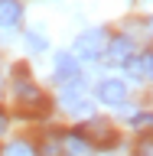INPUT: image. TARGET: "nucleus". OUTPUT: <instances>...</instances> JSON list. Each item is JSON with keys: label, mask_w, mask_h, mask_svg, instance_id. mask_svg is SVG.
<instances>
[{"label": "nucleus", "mask_w": 153, "mask_h": 156, "mask_svg": "<svg viewBox=\"0 0 153 156\" xmlns=\"http://www.w3.org/2000/svg\"><path fill=\"white\" fill-rule=\"evenodd\" d=\"M16 98H20L23 114H49V98L42 94L26 75H20V72H16Z\"/></svg>", "instance_id": "1"}, {"label": "nucleus", "mask_w": 153, "mask_h": 156, "mask_svg": "<svg viewBox=\"0 0 153 156\" xmlns=\"http://www.w3.org/2000/svg\"><path fill=\"white\" fill-rule=\"evenodd\" d=\"M72 49H75V55H82V58H98L101 49H104V33H101V29H85V33L75 39Z\"/></svg>", "instance_id": "2"}, {"label": "nucleus", "mask_w": 153, "mask_h": 156, "mask_svg": "<svg viewBox=\"0 0 153 156\" xmlns=\"http://www.w3.org/2000/svg\"><path fill=\"white\" fill-rule=\"evenodd\" d=\"M78 136L85 140V143H98V146H114L117 136L111 133V127L104 124V120H91V124H85L82 130H78Z\"/></svg>", "instance_id": "3"}, {"label": "nucleus", "mask_w": 153, "mask_h": 156, "mask_svg": "<svg viewBox=\"0 0 153 156\" xmlns=\"http://www.w3.org/2000/svg\"><path fill=\"white\" fill-rule=\"evenodd\" d=\"M124 98H127V85L121 78H104L98 85V101H104V104H124Z\"/></svg>", "instance_id": "4"}, {"label": "nucleus", "mask_w": 153, "mask_h": 156, "mask_svg": "<svg viewBox=\"0 0 153 156\" xmlns=\"http://www.w3.org/2000/svg\"><path fill=\"white\" fill-rule=\"evenodd\" d=\"M56 72L62 81H72V78H78V62L75 55H68V52H59L56 55Z\"/></svg>", "instance_id": "5"}, {"label": "nucleus", "mask_w": 153, "mask_h": 156, "mask_svg": "<svg viewBox=\"0 0 153 156\" xmlns=\"http://www.w3.org/2000/svg\"><path fill=\"white\" fill-rule=\"evenodd\" d=\"M23 16L20 0H0V26H16Z\"/></svg>", "instance_id": "6"}, {"label": "nucleus", "mask_w": 153, "mask_h": 156, "mask_svg": "<svg viewBox=\"0 0 153 156\" xmlns=\"http://www.w3.org/2000/svg\"><path fill=\"white\" fill-rule=\"evenodd\" d=\"M130 52H134V46H130V39H127V36H114V39H111V46H107V55L114 58V62H127Z\"/></svg>", "instance_id": "7"}, {"label": "nucleus", "mask_w": 153, "mask_h": 156, "mask_svg": "<svg viewBox=\"0 0 153 156\" xmlns=\"http://www.w3.org/2000/svg\"><path fill=\"white\" fill-rule=\"evenodd\" d=\"M3 156H33V150H29L26 143H10L7 150H3Z\"/></svg>", "instance_id": "8"}, {"label": "nucleus", "mask_w": 153, "mask_h": 156, "mask_svg": "<svg viewBox=\"0 0 153 156\" xmlns=\"http://www.w3.org/2000/svg\"><path fill=\"white\" fill-rule=\"evenodd\" d=\"M137 68H140V72H144L147 78H153V55H144V62H140Z\"/></svg>", "instance_id": "9"}, {"label": "nucleus", "mask_w": 153, "mask_h": 156, "mask_svg": "<svg viewBox=\"0 0 153 156\" xmlns=\"http://www.w3.org/2000/svg\"><path fill=\"white\" fill-rule=\"evenodd\" d=\"M134 124H137V127H147V124L153 127V114H137V117H134Z\"/></svg>", "instance_id": "10"}, {"label": "nucleus", "mask_w": 153, "mask_h": 156, "mask_svg": "<svg viewBox=\"0 0 153 156\" xmlns=\"http://www.w3.org/2000/svg\"><path fill=\"white\" fill-rule=\"evenodd\" d=\"M26 39H29V46H36V49H46V39H39L36 33H26Z\"/></svg>", "instance_id": "11"}, {"label": "nucleus", "mask_w": 153, "mask_h": 156, "mask_svg": "<svg viewBox=\"0 0 153 156\" xmlns=\"http://www.w3.org/2000/svg\"><path fill=\"white\" fill-rule=\"evenodd\" d=\"M3 130H7V117L0 114V133H3Z\"/></svg>", "instance_id": "12"}, {"label": "nucleus", "mask_w": 153, "mask_h": 156, "mask_svg": "<svg viewBox=\"0 0 153 156\" xmlns=\"http://www.w3.org/2000/svg\"><path fill=\"white\" fill-rule=\"evenodd\" d=\"M150 23H153V20H150Z\"/></svg>", "instance_id": "13"}]
</instances>
